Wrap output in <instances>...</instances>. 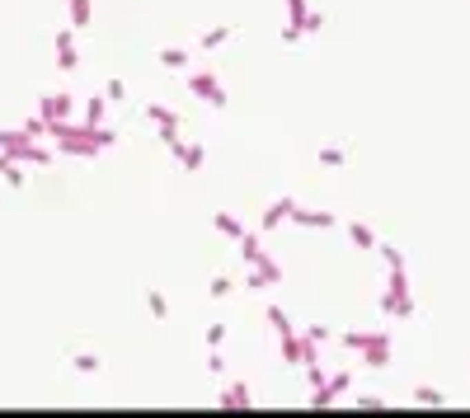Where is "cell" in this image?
<instances>
[{"mask_svg":"<svg viewBox=\"0 0 470 418\" xmlns=\"http://www.w3.org/2000/svg\"><path fill=\"white\" fill-rule=\"evenodd\" d=\"M48 141L57 146V156H76V160H94L99 151L118 146V127H90L85 118H61V123H48Z\"/></svg>","mask_w":470,"mask_h":418,"instance_id":"1","label":"cell"},{"mask_svg":"<svg viewBox=\"0 0 470 418\" xmlns=\"http://www.w3.org/2000/svg\"><path fill=\"white\" fill-rule=\"evenodd\" d=\"M339 343L348 348V353H362V362L371 366V371H381V366H391V334H367V329H348V334H339Z\"/></svg>","mask_w":470,"mask_h":418,"instance_id":"2","label":"cell"},{"mask_svg":"<svg viewBox=\"0 0 470 418\" xmlns=\"http://www.w3.org/2000/svg\"><path fill=\"white\" fill-rule=\"evenodd\" d=\"M240 282H245L249 291L278 287V282H283V263H278V259H268V254H263L259 263H245V278H240Z\"/></svg>","mask_w":470,"mask_h":418,"instance_id":"3","label":"cell"},{"mask_svg":"<svg viewBox=\"0 0 470 418\" xmlns=\"http://www.w3.org/2000/svg\"><path fill=\"white\" fill-rule=\"evenodd\" d=\"M188 94L212 104V108H226V90H221V80L212 76V71H188Z\"/></svg>","mask_w":470,"mask_h":418,"instance_id":"4","label":"cell"},{"mask_svg":"<svg viewBox=\"0 0 470 418\" xmlns=\"http://www.w3.org/2000/svg\"><path fill=\"white\" fill-rule=\"evenodd\" d=\"M278 343H283V362H292V366H306L311 357H320V343H311L306 334H296V329L283 334Z\"/></svg>","mask_w":470,"mask_h":418,"instance_id":"5","label":"cell"},{"mask_svg":"<svg viewBox=\"0 0 470 418\" xmlns=\"http://www.w3.org/2000/svg\"><path fill=\"white\" fill-rule=\"evenodd\" d=\"M38 113H43L48 123L76 118V94H71V90H52V94H43V99H38Z\"/></svg>","mask_w":470,"mask_h":418,"instance_id":"6","label":"cell"},{"mask_svg":"<svg viewBox=\"0 0 470 418\" xmlns=\"http://www.w3.org/2000/svg\"><path fill=\"white\" fill-rule=\"evenodd\" d=\"M348 386H353V376H348V371H339V376H329L320 390H311V399H306V404H311V409H329V404H334V399H339Z\"/></svg>","mask_w":470,"mask_h":418,"instance_id":"7","label":"cell"},{"mask_svg":"<svg viewBox=\"0 0 470 418\" xmlns=\"http://www.w3.org/2000/svg\"><path fill=\"white\" fill-rule=\"evenodd\" d=\"M170 156L179 160L183 169H188V174H193V169H203V160H207V146H203V141H174V146H170Z\"/></svg>","mask_w":470,"mask_h":418,"instance_id":"8","label":"cell"},{"mask_svg":"<svg viewBox=\"0 0 470 418\" xmlns=\"http://www.w3.org/2000/svg\"><path fill=\"white\" fill-rule=\"evenodd\" d=\"M292 207H296V198H278V202H268L259 216V231L268 236V231H278L283 221H292Z\"/></svg>","mask_w":470,"mask_h":418,"instance_id":"9","label":"cell"},{"mask_svg":"<svg viewBox=\"0 0 470 418\" xmlns=\"http://www.w3.org/2000/svg\"><path fill=\"white\" fill-rule=\"evenodd\" d=\"M57 66H61V71H76V66H80L76 28H57Z\"/></svg>","mask_w":470,"mask_h":418,"instance_id":"10","label":"cell"},{"mask_svg":"<svg viewBox=\"0 0 470 418\" xmlns=\"http://www.w3.org/2000/svg\"><path fill=\"white\" fill-rule=\"evenodd\" d=\"M292 221H296L301 231H329V226H334V216H329V211H320V207H301V202L292 207Z\"/></svg>","mask_w":470,"mask_h":418,"instance_id":"11","label":"cell"},{"mask_svg":"<svg viewBox=\"0 0 470 418\" xmlns=\"http://www.w3.org/2000/svg\"><path fill=\"white\" fill-rule=\"evenodd\" d=\"M249 404H254V395H249L245 381H235V386H226V390L216 395V409H249Z\"/></svg>","mask_w":470,"mask_h":418,"instance_id":"12","label":"cell"},{"mask_svg":"<svg viewBox=\"0 0 470 418\" xmlns=\"http://www.w3.org/2000/svg\"><path fill=\"white\" fill-rule=\"evenodd\" d=\"M212 231H221L226 240H240L245 236V221H240L235 211H212Z\"/></svg>","mask_w":470,"mask_h":418,"instance_id":"13","label":"cell"},{"mask_svg":"<svg viewBox=\"0 0 470 418\" xmlns=\"http://www.w3.org/2000/svg\"><path fill=\"white\" fill-rule=\"evenodd\" d=\"M0 179L10 188H24V160H14L10 151H0Z\"/></svg>","mask_w":470,"mask_h":418,"instance_id":"14","label":"cell"},{"mask_svg":"<svg viewBox=\"0 0 470 418\" xmlns=\"http://www.w3.org/2000/svg\"><path fill=\"white\" fill-rule=\"evenodd\" d=\"M235 24H216V28H203V38H198V48L207 52V48H221V43H231Z\"/></svg>","mask_w":470,"mask_h":418,"instance_id":"15","label":"cell"},{"mask_svg":"<svg viewBox=\"0 0 470 418\" xmlns=\"http://www.w3.org/2000/svg\"><path fill=\"white\" fill-rule=\"evenodd\" d=\"M66 5H71V28L94 24V0H66Z\"/></svg>","mask_w":470,"mask_h":418,"instance_id":"16","label":"cell"},{"mask_svg":"<svg viewBox=\"0 0 470 418\" xmlns=\"http://www.w3.org/2000/svg\"><path fill=\"white\" fill-rule=\"evenodd\" d=\"M235 249H240V259H245V263H259V259H263V240H259V236H249V231L235 240Z\"/></svg>","mask_w":470,"mask_h":418,"instance_id":"17","label":"cell"},{"mask_svg":"<svg viewBox=\"0 0 470 418\" xmlns=\"http://www.w3.org/2000/svg\"><path fill=\"white\" fill-rule=\"evenodd\" d=\"M80 108H85V123H90V127H99V123H104V113H108V99H104V94H90Z\"/></svg>","mask_w":470,"mask_h":418,"instance_id":"18","label":"cell"},{"mask_svg":"<svg viewBox=\"0 0 470 418\" xmlns=\"http://www.w3.org/2000/svg\"><path fill=\"white\" fill-rule=\"evenodd\" d=\"M146 118H151L156 127H179V113L165 108V104H146Z\"/></svg>","mask_w":470,"mask_h":418,"instance_id":"19","label":"cell"},{"mask_svg":"<svg viewBox=\"0 0 470 418\" xmlns=\"http://www.w3.org/2000/svg\"><path fill=\"white\" fill-rule=\"evenodd\" d=\"M348 240H353L358 249H376V244H381V240L371 236V226H362V221H353V226H348Z\"/></svg>","mask_w":470,"mask_h":418,"instance_id":"20","label":"cell"},{"mask_svg":"<svg viewBox=\"0 0 470 418\" xmlns=\"http://www.w3.org/2000/svg\"><path fill=\"white\" fill-rule=\"evenodd\" d=\"M263 320H268V329H273L278 339H283V334H292V320L283 315V306H268V311H263Z\"/></svg>","mask_w":470,"mask_h":418,"instance_id":"21","label":"cell"},{"mask_svg":"<svg viewBox=\"0 0 470 418\" xmlns=\"http://www.w3.org/2000/svg\"><path fill=\"white\" fill-rule=\"evenodd\" d=\"M231 291H235V278H226V273H216V278L207 282V296H212V301H226Z\"/></svg>","mask_w":470,"mask_h":418,"instance_id":"22","label":"cell"},{"mask_svg":"<svg viewBox=\"0 0 470 418\" xmlns=\"http://www.w3.org/2000/svg\"><path fill=\"white\" fill-rule=\"evenodd\" d=\"M146 311H151V320H170V301H165V291H146Z\"/></svg>","mask_w":470,"mask_h":418,"instance_id":"23","label":"cell"},{"mask_svg":"<svg viewBox=\"0 0 470 418\" xmlns=\"http://www.w3.org/2000/svg\"><path fill=\"white\" fill-rule=\"evenodd\" d=\"M160 66H170V71H183V66H188V52H183V48H160Z\"/></svg>","mask_w":470,"mask_h":418,"instance_id":"24","label":"cell"},{"mask_svg":"<svg viewBox=\"0 0 470 418\" xmlns=\"http://www.w3.org/2000/svg\"><path fill=\"white\" fill-rule=\"evenodd\" d=\"M24 136H33V141H48V118H43V113L24 118Z\"/></svg>","mask_w":470,"mask_h":418,"instance_id":"25","label":"cell"},{"mask_svg":"<svg viewBox=\"0 0 470 418\" xmlns=\"http://www.w3.org/2000/svg\"><path fill=\"white\" fill-rule=\"evenodd\" d=\"M71 362H76L80 376H94V371H99V353H76Z\"/></svg>","mask_w":470,"mask_h":418,"instance_id":"26","label":"cell"},{"mask_svg":"<svg viewBox=\"0 0 470 418\" xmlns=\"http://www.w3.org/2000/svg\"><path fill=\"white\" fill-rule=\"evenodd\" d=\"M325 381H329V376H325V366H320V357H311V362H306V386H311V390H320Z\"/></svg>","mask_w":470,"mask_h":418,"instance_id":"27","label":"cell"},{"mask_svg":"<svg viewBox=\"0 0 470 418\" xmlns=\"http://www.w3.org/2000/svg\"><path fill=\"white\" fill-rule=\"evenodd\" d=\"M104 99H108V104H123V99H127V85H123V80L113 76V80L104 85Z\"/></svg>","mask_w":470,"mask_h":418,"instance_id":"28","label":"cell"},{"mask_svg":"<svg viewBox=\"0 0 470 418\" xmlns=\"http://www.w3.org/2000/svg\"><path fill=\"white\" fill-rule=\"evenodd\" d=\"M414 404H442V390H433V386H414Z\"/></svg>","mask_w":470,"mask_h":418,"instance_id":"29","label":"cell"},{"mask_svg":"<svg viewBox=\"0 0 470 418\" xmlns=\"http://www.w3.org/2000/svg\"><path fill=\"white\" fill-rule=\"evenodd\" d=\"M301 33H306V24L301 19H287L283 24V43H301Z\"/></svg>","mask_w":470,"mask_h":418,"instance_id":"30","label":"cell"},{"mask_svg":"<svg viewBox=\"0 0 470 418\" xmlns=\"http://www.w3.org/2000/svg\"><path fill=\"white\" fill-rule=\"evenodd\" d=\"M320 165H329V169H339V165H343V151H339V146H325V151H320Z\"/></svg>","mask_w":470,"mask_h":418,"instance_id":"31","label":"cell"},{"mask_svg":"<svg viewBox=\"0 0 470 418\" xmlns=\"http://www.w3.org/2000/svg\"><path fill=\"white\" fill-rule=\"evenodd\" d=\"M376 249H381V259H386V268H400V263H405V254H400L395 244H376Z\"/></svg>","mask_w":470,"mask_h":418,"instance_id":"32","label":"cell"},{"mask_svg":"<svg viewBox=\"0 0 470 418\" xmlns=\"http://www.w3.org/2000/svg\"><path fill=\"white\" fill-rule=\"evenodd\" d=\"M226 343V324L216 320V324H207V348H221Z\"/></svg>","mask_w":470,"mask_h":418,"instance_id":"33","label":"cell"},{"mask_svg":"<svg viewBox=\"0 0 470 418\" xmlns=\"http://www.w3.org/2000/svg\"><path fill=\"white\" fill-rule=\"evenodd\" d=\"M306 339H311V343H329V339H334V334H329V329H325V324H320V320H315L311 329H306Z\"/></svg>","mask_w":470,"mask_h":418,"instance_id":"34","label":"cell"},{"mask_svg":"<svg viewBox=\"0 0 470 418\" xmlns=\"http://www.w3.org/2000/svg\"><path fill=\"white\" fill-rule=\"evenodd\" d=\"M301 24H306V33H320V28H325V14H320V10H306Z\"/></svg>","mask_w":470,"mask_h":418,"instance_id":"35","label":"cell"},{"mask_svg":"<svg viewBox=\"0 0 470 418\" xmlns=\"http://www.w3.org/2000/svg\"><path fill=\"white\" fill-rule=\"evenodd\" d=\"M306 10H311V0H287V19H306Z\"/></svg>","mask_w":470,"mask_h":418,"instance_id":"36","label":"cell"},{"mask_svg":"<svg viewBox=\"0 0 470 418\" xmlns=\"http://www.w3.org/2000/svg\"><path fill=\"white\" fill-rule=\"evenodd\" d=\"M358 409H386V399L381 395H358Z\"/></svg>","mask_w":470,"mask_h":418,"instance_id":"37","label":"cell"},{"mask_svg":"<svg viewBox=\"0 0 470 418\" xmlns=\"http://www.w3.org/2000/svg\"><path fill=\"white\" fill-rule=\"evenodd\" d=\"M156 136H160V146H174L179 141V127H156Z\"/></svg>","mask_w":470,"mask_h":418,"instance_id":"38","label":"cell"},{"mask_svg":"<svg viewBox=\"0 0 470 418\" xmlns=\"http://www.w3.org/2000/svg\"><path fill=\"white\" fill-rule=\"evenodd\" d=\"M207 371H212V376H221V371H226V357H221V353H207Z\"/></svg>","mask_w":470,"mask_h":418,"instance_id":"39","label":"cell"}]
</instances>
